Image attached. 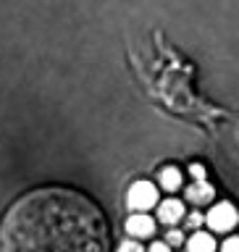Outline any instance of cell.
I'll list each match as a JSON object with an SVG mask.
<instances>
[{
    "instance_id": "obj_8",
    "label": "cell",
    "mask_w": 239,
    "mask_h": 252,
    "mask_svg": "<svg viewBox=\"0 0 239 252\" xmlns=\"http://www.w3.org/2000/svg\"><path fill=\"white\" fill-rule=\"evenodd\" d=\"M161 184H163V189H169V192L179 189L181 187V171L173 168V165H166L161 171Z\"/></svg>"
},
{
    "instance_id": "obj_14",
    "label": "cell",
    "mask_w": 239,
    "mask_h": 252,
    "mask_svg": "<svg viewBox=\"0 0 239 252\" xmlns=\"http://www.w3.org/2000/svg\"><path fill=\"white\" fill-rule=\"evenodd\" d=\"M150 252H171V250H169V244H166V242H155L153 247H150Z\"/></svg>"
},
{
    "instance_id": "obj_4",
    "label": "cell",
    "mask_w": 239,
    "mask_h": 252,
    "mask_svg": "<svg viewBox=\"0 0 239 252\" xmlns=\"http://www.w3.org/2000/svg\"><path fill=\"white\" fill-rule=\"evenodd\" d=\"M126 231L132 236H150L155 231V220L145 216V213H134V216L126 220Z\"/></svg>"
},
{
    "instance_id": "obj_13",
    "label": "cell",
    "mask_w": 239,
    "mask_h": 252,
    "mask_svg": "<svg viewBox=\"0 0 239 252\" xmlns=\"http://www.w3.org/2000/svg\"><path fill=\"white\" fill-rule=\"evenodd\" d=\"M203 220H205V218L200 216V213H192V216H189V218H187V223H189V228H197V226H200V223H203Z\"/></svg>"
},
{
    "instance_id": "obj_2",
    "label": "cell",
    "mask_w": 239,
    "mask_h": 252,
    "mask_svg": "<svg viewBox=\"0 0 239 252\" xmlns=\"http://www.w3.org/2000/svg\"><path fill=\"white\" fill-rule=\"evenodd\" d=\"M208 226L213 228V231H229V228H234L237 226V220H239V213L232 202H218V205H213L210 213H208Z\"/></svg>"
},
{
    "instance_id": "obj_10",
    "label": "cell",
    "mask_w": 239,
    "mask_h": 252,
    "mask_svg": "<svg viewBox=\"0 0 239 252\" xmlns=\"http://www.w3.org/2000/svg\"><path fill=\"white\" fill-rule=\"evenodd\" d=\"M221 252H239V236H229L224 242V247H221Z\"/></svg>"
},
{
    "instance_id": "obj_9",
    "label": "cell",
    "mask_w": 239,
    "mask_h": 252,
    "mask_svg": "<svg viewBox=\"0 0 239 252\" xmlns=\"http://www.w3.org/2000/svg\"><path fill=\"white\" fill-rule=\"evenodd\" d=\"M189 173H192V179H195V181H205V165L192 163V165H189Z\"/></svg>"
},
{
    "instance_id": "obj_12",
    "label": "cell",
    "mask_w": 239,
    "mask_h": 252,
    "mask_svg": "<svg viewBox=\"0 0 239 252\" xmlns=\"http://www.w3.org/2000/svg\"><path fill=\"white\" fill-rule=\"evenodd\" d=\"M166 239H169L166 244H181V242H184V236H181V231H169Z\"/></svg>"
},
{
    "instance_id": "obj_3",
    "label": "cell",
    "mask_w": 239,
    "mask_h": 252,
    "mask_svg": "<svg viewBox=\"0 0 239 252\" xmlns=\"http://www.w3.org/2000/svg\"><path fill=\"white\" fill-rule=\"evenodd\" d=\"M158 202V189L150 181H134L129 194H126V205L132 210H147Z\"/></svg>"
},
{
    "instance_id": "obj_6",
    "label": "cell",
    "mask_w": 239,
    "mask_h": 252,
    "mask_svg": "<svg viewBox=\"0 0 239 252\" xmlns=\"http://www.w3.org/2000/svg\"><path fill=\"white\" fill-rule=\"evenodd\" d=\"M187 250H189V252H216V242H213L210 234L197 231L192 239L187 242Z\"/></svg>"
},
{
    "instance_id": "obj_1",
    "label": "cell",
    "mask_w": 239,
    "mask_h": 252,
    "mask_svg": "<svg viewBox=\"0 0 239 252\" xmlns=\"http://www.w3.org/2000/svg\"><path fill=\"white\" fill-rule=\"evenodd\" d=\"M0 252H105V223L84 197L37 189L3 218Z\"/></svg>"
},
{
    "instance_id": "obj_5",
    "label": "cell",
    "mask_w": 239,
    "mask_h": 252,
    "mask_svg": "<svg viewBox=\"0 0 239 252\" xmlns=\"http://www.w3.org/2000/svg\"><path fill=\"white\" fill-rule=\"evenodd\" d=\"M181 216H184V205L179 200H163L158 208V218L163 223H176V220H181Z\"/></svg>"
},
{
    "instance_id": "obj_11",
    "label": "cell",
    "mask_w": 239,
    "mask_h": 252,
    "mask_svg": "<svg viewBox=\"0 0 239 252\" xmlns=\"http://www.w3.org/2000/svg\"><path fill=\"white\" fill-rule=\"evenodd\" d=\"M118 252H145V250H142L137 242H121V247H118Z\"/></svg>"
},
{
    "instance_id": "obj_7",
    "label": "cell",
    "mask_w": 239,
    "mask_h": 252,
    "mask_svg": "<svg viewBox=\"0 0 239 252\" xmlns=\"http://www.w3.org/2000/svg\"><path fill=\"white\" fill-rule=\"evenodd\" d=\"M187 197L192 202H197V205L208 202V200H213V187L208 184V181H195V184L187 189Z\"/></svg>"
}]
</instances>
